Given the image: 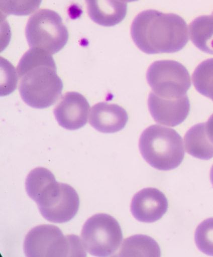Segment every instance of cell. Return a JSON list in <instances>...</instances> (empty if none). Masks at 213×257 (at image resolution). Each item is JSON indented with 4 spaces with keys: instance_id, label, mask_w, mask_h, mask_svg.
I'll list each match as a JSON object with an SVG mask.
<instances>
[{
    "instance_id": "cell-15",
    "label": "cell",
    "mask_w": 213,
    "mask_h": 257,
    "mask_svg": "<svg viewBox=\"0 0 213 257\" xmlns=\"http://www.w3.org/2000/svg\"><path fill=\"white\" fill-rule=\"evenodd\" d=\"M122 257L161 256L159 245L148 235H136L127 238L119 254Z\"/></svg>"
},
{
    "instance_id": "cell-17",
    "label": "cell",
    "mask_w": 213,
    "mask_h": 257,
    "mask_svg": "<svg viewBox=\"0 0 213 257\" xmlns=\"http://www.w3.org/2000/svg\"><path fill=\"white\" fill-rule=\"evenodd\" d=\"M192 83L199 93L213 101V58L203 61L196 67Z\"/></svg>"
},
{
    "instance_id": "cell-21",
    "label": "cell",
    "mask_w": 213,
    "mask_h": 257,
    "mask_svg": "<svg viewBox=\"0 0 213 257\" xmlns=\"http://www.w3.org/2000/svg\"><path fill=\"white\" fill-rule=\"evenodd\" d=\"M210 179H211V184L213 185V166L211 169V172H210Z\"/></svg>"
},
{
    "instance_id": "cell-22",
    "label": "cell",
    "mask_w": 213,
    "mask_h": 257,
    "mask_svg": "<svg viewBox=\"0 0 213 257\" xmlns=\"http://www.w3.org/2000/svg\"><path fill=\"white\" fill-rule=\"evenodd\" d=\"M120 1H123V2H127V3H130V2H135V1H138V0H120Z\"/></svg>"
},
{
    "instance_id": "cell-16",
    "label": "cell",
    "mask_w": 213,
    "mask_h": 257,
    "mask_svg": "<svg viewBox=\"0 0 213 257\" xmlns=\"http://www.w3.org/2000/svg\"><path fill=\"white\" fill-rule=\"evenodd\" d=\"M186 153L201 160L213 158V147L206 139L204 123H198L189 129L184 137Z\"/></svg>"
},
{
    "instance_id": "cell-3",
    "label": "cell",
    "mask_w": 213,
    "mask_h": 257,
    "mask_svg": "<svg viewBox=\"0 0 213 257\" xmlns=\"http://www.w3.org/2000/svg\"><path fill=\"white\" fill-rule=\"evenodd\" d=\"M183 140L174 129L153 125L140 137L139 149L144 160L161 171L179 167L185 156Z\"/></svg>"
},
{
    "instance_id": "cell-19",
    "label": "cell",
    "mask_w": 213,
    "mask_h": 257,
    "mask_svg": "<svg viewBox=\"0 0 213 257\" xmlns=\"http://www.w3.org/2000/svg\"><path fill=\"white\" fill-rule=\"evenodd\" d=\"M195 241L201 252L213 256V218L206 219L197 226Z\"/></svg>"
},
{
    "instance_id": "cell-20",
    "label": "cell",
    "mask_w": 213,
    "mask_h": 257,
    "mask_svg": "<svg viewBox=\"0 0 213 257\" xmlns=\"http://www.w3.org/2000/svg\"><path fill=\"white\" fill-rule=\"evenodd\" d=\"M204 130L206 134V139L213 147V114L209 117L207 121L204 123Z\"/></svg>"
},
{
    "instance_id": "cell-13",
    "label": "cell",
    "mask_w": 213,
    "mask_h": 257,
    "mask_svg": "<svg viewBox=\"0 0 213 257\" xmlns=\"http://www.w3.org/2000/svg\"><path fill=\"white\" fill-rule=\"evenodd\" d=\"M90 19L97 25L113 27L126 17L127 5L120 0H85Z\"/></svg>"
},
{
    "instance_id": "cell-12",
    "label": "cell",
    "mask_w": 213,
    "mask_h": 257,
    "mask_svg": "<svg viewBox=\"0 0 213 257\" xmlns=\"http://www.w3.org/2000/svg\"><path fill=\"white\" fill-rule=\"evenodd\" d=\"M129 115L126 110L117 104L99 102L90 111L89 123L102 134H114L126 126Z\"/></svg>"
},
{
    "instance_id": "cell-1",
    "label": "cell",
    "mask_w": 213,
    "mask_h": 257,
    "mask_svg": "<svg viewBox=\"0 0 213 257\" xmlns=\"http://www.w3.org/2000/svg\"><path fill=\"white\" fill-rule=\"evenodd\" d=\"M20 96L34 108L51 107L61 97L63 84L57 74L52 54L41 49H30L18 64Z\"/></svg>"
},
{
    "instance_id": "cell-2",
    "label": "cell",
    "mask_w": 213,
    "mask_h": 257,
    "mask_svg": "<svg viewBox=\"0 0 213 257\" xmlns=\"http://www.w3.org/2000/svg\"><path fill=\"white\" fill-rule=\"evenodd\" d=\"M131 34L141 51L157 54L182 50L188 42L189 33L182 17L149 10L137 15L132 24Z\"/></svg>"
},
{
    "instance_id": "cell-14",
    "label": "cell",
    "mask_w": 213,
    "mask_h": 257,
    "mask_svg": "<svg viewBox=\"0 0 213 257\" xmlns=\"http://www.w3.org/2000/svg\"><path fill=\"white\" fill-rule=\"evenodd\" d=\"M189 35L197 49L213 54V14L195 19L189 25Z\"/></svg>"
},
{
    "instance_id": "cell-18",
    "label": "cell",
    "mask_w": 213,
    "mask_h": 257,
    "mask_svg": "<svg viewBox=\"0 0 213 257\" xmlns=\"http://www.w3.org/2000/svg\"><path fill=\"white\" fill-rule=\"evenodd\" d=\"M42 0H0L3 15L27 16L35 12Z\"/></svg>"
},
{
    "instance_id": "cell-8",
    "label": "cell",
    "mask_w": 213,
    "mask_h": 257,
    "mask_svg": "<svg viewBox=\"0 0 213 257\" xmlns=\"http://www.w3.org/2000/svg\"><path fill=\"white\" fill-rule=\"evenodd\" d=\"M147 80L154 93L167 98L183 97L191 83L187 69L173 60L154 62L148 69Z\"/></svg>"
},
{
    "instance_id": "cell-4",
    "label": "cell",
    "mask_w": 213,
    "mask_h": 257,
    "mask_svg": "<svg viewBox=\"0 0 213 257\" xmlns=\"http://www.w3.org/2000/svg\"><path fill=\"white\" fill-rule=\"evenodd\" d=\"M82 239L77 235H63L60 229L42 225L32 229L25 237V255L28 257L86 256Z\"/></svg>"
},
{
    "instance_id": "cell-5",
    "label": "cell",
    "mask_w": 213,
    "mask_h": 257,
    "mask_svg": "<svg viewBox=\"0 0 213 257\" xmlns=\"http://www.w3.org/2000/svg\"><path fill=\"white\" fill-rule=\"evenodd\" d=\"M27 41L31 49L57 54L68 40V29L60 15L50 10H40L29 18L25 29Z\"/></svg>"
},
{
    "instance_id": "cell-11",
    "label": "cell",
    "mask_w": 213,
    "mask_h": 257,
    "mask_svg": "<svg viewBox=\"0 0 213 257\" xmlns=\"http://www.w3.org/2000/svg\"><path fill=\"white\" fill-rule=\"evenodd\" d=\"M168 202L167 197L156 188L141 190L133 197L131 211L138 221L146 223L155 222L167 212Z\"/></svg>"
},
{
    "instance_id": "cell-6",
    "label": "cell",
    "mask_w": 213,
    "mask_h": 257,
    "mask_svg": "<svg viewBox=\"0 0 213 257\" xmlns=\"http://www.w3.org/2000/svg\"><path fill=\"white\" fill-rule=\"evenodd\" d=\"M81 237L87 252L94 256L106 257L114 255L121 245L123 232L116 219L100 213L87 219Z\"/></svg>"
},
{
    "instance_id": "cell-10",
    "label": "cell",
    "mask_w": 213,
    "mask_h": 257,
    "mask_svg": "<svg viewBox=\"0 0 213 257\" xmlns=\"http://www.w3.org/2000/svg\"><path fill=\"white\" fill-rule=\"evenodd\" d=\"M89 103L78 92H69L63 95L53 113L58 124L68 130H77L87 124Z\"/></svg>"
},
{
    "instance_id": "cell-9",
    "label": "cell",
    "mask_w": 213,
    "mask_h": 257,
    "mask_svg": "<svg viewBox=\"0 0 213 257\" xmlns=\"http://www.w3.org/2000/svg\"><path fill=\"white\" fill-rule=\"evenodd\" d=\"M148 108L156 122L163 126H176L188 116L190 101L187 95L179 98H167L152 92L148 97Z\"/></svg>"
},
{
    "instance_id": "cell-7",
    "label": "cell",
    "mask_w": 213,
    "mask_h": 257,
    "mask_svg": "<svg viewBox=\"0 0 213 257\" xmlns=\"http://www.w3.org/2000/svg\"><path fill=\"white\" fill-rule=\"evenodd\" d=\"M34 201L42 216L53 223H65L78 213L79 197L73 187L56 180L40 192Z\"/></svg>"
}]
</instances>
